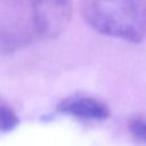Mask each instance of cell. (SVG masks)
Listing matches in <instances>:
<instances>
[{
	"label": "cell",
	"instance_id": "6da1fadb",
	"mask_svg": "<svg viewBox=\"0 0 146 146\" xmlns=\"http://www.w3.org/2000/svg\"><path fill=\"white\" fill-rule=\"evenodd\" d=\"M83 15L102 34L135 43L146 38V0H86Z\"/></svg>",
	"mask_w": 146,
	"mask_h": 146
},
{
	"label": "cell",
	"instance_id": "7a4b0ae2",
	"mask_svg": "<svg viewBox=\"0 0 146 146\" xmlns=\"http://www.w3.org/2000/svg\"><path fill=\"white\" fill-rule=\"evenodd\" d=\"M33 23L36 33L44 38H56L68 25L73 6L71 0H33Z\"/></svg>",
	"mask_w": 146,
	"mask_h": 146
},
{
	"label": "cell",
	"instance_id": "3957f363",
	"mask_svg": "<svg viewBox=\"0 0 146 146\" xmlns=\"http://www.w3.org/2000/svg\"><path fill=\"white\" fill-rule=\"evenodd\" d=\"M58 110L83 120H105L110 116V108L106 104L88 96L66 98L58 105Z\"/></svg>",
	"mask_w": 146,
	"mask_h": 146
},
{
	"label": "cell",
	"instance_id": "277c9868",
	"mask_svg": "<svg viewBox=\"0 0 146 146\" xmlns=\"http://www.w3.org/2000/svg\"><path fill=\"white\" fill-rule=\"evenodd\" d=\"M30 34L21 26L0 23V54H11L30 42Z\"/></svg>",
	"mask_w": 146,
	"mask_h": 146
},
{
	"label": "cell",
	"instance_id": "5b68a950",
	"mask_svg": "<svg viewBox=\"0 0 146 146\" xmlns=\"http://www.w3.org/2000/svg\"><path fill=\"white\" fill-rule=\"evenodd\" d=\"M18 124V117L14 110L0 99V131L7 132L15 129Z\"/></svg>",
	"mask_w": 146,
	"mask_h": 146
},
{
	"label": "cell",
	"instance_id": "8992f818",
	"mask_svg": "<svg viewBox=\"0 0 146 146\" xmlns=\"http://www.w3.org/2000/svg\"><path fill=\"white\" fill-rule=\"evenodd\" d=\"M129 128L133 136L146 143V117L132 119L129 123Z\"/></svg>",
	"mask_w": 146,
	"mask_h": 146
}]
</instances>
